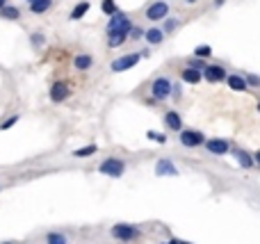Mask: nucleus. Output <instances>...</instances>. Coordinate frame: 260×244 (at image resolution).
Wrapping results in <instances>:
<instances>
[{
  "mask_svg": "<svg viewBox=\"0 0 260 244\" xmlns=\"http://www.w3.org/2000/svg\"><path fill=\"white\" fill-rule=\"evenodd\" d=\"M3 244H14V242H3Z\"/></svg>",
  "mask_w": 260,
  "mask_h": 244,
  "instance_id": "obj_39",
  "label": "nucleus"
},
{
  "mask_svg": "<svg viewBox=\"0 0 260 244\" xmlns=\"http://www.w3.org/2000/svg\"><path fill=\"white\" fill-rule=\"evenodd\" d=\"M18 123V114H12V117H7L3 123H0V130H9L12 126H16Z\"/></svg>",
  "mask_w": 260,
  "mask_h": 244,
  "instance_id": "obj_29",
  "label": "nucleus"
},
{
  "mask_svg": "<svg viewBox=\"0 0 260 244\" xmlns=\"http://www.w3.org/2000/svg\"><path fill=\"white\" fill-rule=\"evenodd\" d=\"M180 244H192V242H185V240H180Z\"/></svg>",
  "mask_w": 260,
  "mask_h": 244,
  "instance_id": "obj_37",
  "label": "nucleus"
},
{
  "mask_svg": "<svg viewBox=\"0 0 260 244\" xmlns=\"http://www.w3.org/2000/svg\"><path fill=\"white\" fill-rule=\"evenodd\" d=\"M0 16L7 18V21H16V18H21V9L12 7V5H5V7L0 9Z\"/></svg>",
  "mask_w": 260,
  "mask_h": 244,
  "instance_id": "obj_20",
  "label": "nucleus"
},
{
  "mask_svg": "<svg viewBox=\"0 0 260 244\" xmlns=\"http://www.w3.org/2000/svg\"><path fill=\"white\" fill-rule=\"evenodd\" d=\"M185 3H187V5H194V3H199V0H185Z\"/></svg>",
  "mask_w": 260,
  "mask_h": 244,
  "instance_id": "obj_35",
  "label": "nucleus"
},
{
  "mask_svg": "<svg viewBox=\"0 0 260 244\" xmlns=\"http://www.w3.org/2000/svg\"><path fill=\"white\" fill-rule=\"evenodd\" d=\"M155 176H178V167L174 164V160L169 158H160L155 162Z\"/></svg>",
  "mask_w": 260,
  "mask_h": 244,
  "instance_id": "obj_12",
  "label": "nucleus"
},
{
  "mask_svg": "<svg viewBox=\"0 0 260 244\" xmlns=\"http://www.w3.org/2000/svg\"><path fill=\"white\" fill-rule=\"evenodd\" d=\"M146 137H148V140H153V142H157V144H167V135H160V132L148 130Z\"/></svg>",
  "mask_w": 260,
  "mask_h": 244,
  "instance_id": "obj_30",
  "label": "nucleus"
},
{
  "mask_svg": "<svg viewBox=\"0 0 260 244\" xmlns=\"http://www.w3.org/2000/svg\"><path fill=\"white\" fill-rule=\"evenodd\" d=\"M0 190H3V187H0Z\"/></svg>",
  "mask_w": 260,
  "mask_h": 244,
  "instance_id": "obj_41",
  "label": "nucleus"
},
{
  "mask_svg": "<svg viewBox=\"0 0 260 244\" xmlns=\"http://www.w3.org/2000/svg\"><path fill=\"white\" fill-rule=\"evenodd\" d=\"M48 96H50V100H53V103H62V100H67L69 96H71V87H69L64 80H57V82H53Z\"/></svg>",
  "mask_w": 260,
  "mask_h": 244,
  "instance_id": "obj_10",
  "label": "nucleus"
},
{
  "mask_svg": "<svg viewBox=\"0 0 260 244\" xmlns=\"http://www.w3.org/2000/svg\"><path fill=\"white\" fill-rule=\"evenodd\" d=\"M46 244H69V237L59 231H50L46 233Z\"/></svg>",
  "mask_w": 260,
  "mask_h": 244,
  "instance_id": "obj_21",
  "label": "nucleus"
},
{
  "mask_svg": "<svg viewBox=\"0 0 260 244\" xmlns=\"http://www.w3.org/2000/svg\"><path fill=\"white\" fill-rule=\"evenodd\" d=\"M165 126H167V130H171V132L183 130V119H180V114L176 112V110H167L165 112Z\"/></svg>",
  "mask_w": 260,
  "mask_h": 244,
  "instance_id": "obj_13",
  "label": "nucleus"
},
{
  "mask_svg": "<svg viewBox=\"0 0 260 244\" xmlns=\"http://www.w3.org/2000/svg\"><path fill=\"white\" fill-rule=\"evenodd\" d=\"M224 3H226V0H215V7H221Z\"/></svg>",
  "mask_w": 260,
  "mask_h": 244,
  "instance_id": "obj_34",
  "label": "nucleus"
},
{
  "mask_svg": "<svg viewBox=\"0 0 260 244\" xmlns=\"http://www.w3.org/2000/svg\"><path fill=\"white\" fill-rule=\"evenodd\" d=\"M194 57H199V59L212 57V48L210 46H197V48H194Z\"/></svg>",
  "mask_w": 260,
  "mask_h": 244,
  "instance_id": "obj_26",
  "label": "nucleus"
},
{
  "mask_svg": "<svg viewBox=\"0 0 260 244\" xmlns=\"http://www.w3.org/2000/svg\"><path fill=\"white\" fill-rule=\"evenodd\" d=\"M50 5H53V0H37V3L30 5V12L32 14H44L46 9H50Z\"/></svg>",
  "mask_w": 260,
  "mask_h": 244,
  "instance_id": "obj_23",
  "label": "nucleus"
},
{
  "mask_svg": "<svg viewBox=\"0 0 260 244\" xmlns=\"http://www.w3.org/2000/svg\"><path fill=\"white\" fill-rule=\"evenodd\" d=\"M231 153H233V158L238 160V164L242 169H256L253 153H249V151H244V149H238V146H233V149H231Z\"/></svg>",
  "mask_w": 260,
  "mask_h": 244,
  "instance_id": "obj_11",
  "label": "nucleus"
},
{
  "mask_svg": "<svg viewBox=\"0 0 260 244\" xmlns=\"http://www.w3.org/2000/svg\"><path fill=\"white\" fill-rule=\"evenodd\" d=\"M185 66H189V68H197V71H203V68L208 66V62H206V59H199V57H189Z\"/></svg>",
  "mask_w": 260,
  "mask_h": 244,
  "instance_id": "obj_27",
  "label": "nucleus"
},
{
  "mask_svg": "<svg viewBox=\"0 0 260 244\" xmlns=\"http://www.w3.org/2000/svg\"><path fill=\"white\" fill-rule=\"evenodd\" d=\"M144 37V30L142 27H135L133 25V30H130V41H137V39H142Z\"/></svg>",
  "mask_w": 260,
  "mask_h": 244,
  "instance_id": "obj_31",
  "label": "nucleus"
},
{
  "mask_svg": "<svg viewBox=\"0 0 260 244\" xmlns=\"http://www.w3.org/2000/svg\"><path fill=\"white\" fill-rule=\"evenodd\" d=\"M30 39H32V44H35V46H41V44H44V39H46V37L41 34V32H37V34H32Z\"/></svg>",
  "mask_w": 260,
  "mask_h": 244,
  "instance_id": "obj_32",
  "label": "nucleus"
},
{
  "mask_svg": "<svg viewBox=\"0 0 260 244\" xmlns=\"http://www.w3.org/2000/svg\"><path fill=\"white\" fill-rule=\"evenodd\" d=\"M244 80H247L249 89H260V76L256 73H244Z\"/></svg>",
  "mask_w": 260,
  "mask_h": 244,
  "instance_id": "obj_28",
  "label": "nucleus"
},
{
  "mask_svg": "<svg viewBox=\"0 0 260 244\" xmlns=\"http://www.w3.org/2000/svg\"><path fill=\"white\" fill-rule=\"evenodd\" d=\"M258 112H260V103H258Z\"/></svg>",
  "mask_w": 260,
  "mask_h": 244,
  "instance_id": "obj_40",
  "label": "nucleus"
},
{
  "mask_svg": "<svg viewBox=\"0 0 260 244\" xmlns=\"http://www.w3.org/2000/svg\"><path fill=\"white\" fill-rule=\"evenodd\" d=\"M5 3H7V0H5Z\"/></svg>",
  "mask_w": 260,
  "mask_h": 244,
  "instance_id": "obj_42",
  "label": "nucleus"
},
{
  "mask_svg": "<svg viewBox=\"0 0 260 244\" xmlns=\"http://www.w3.org/2000/svg\"><path fill=\"white\" fill-rule=\"evenodd\" d=\"M99 171L110 178H121L123 173H126V162H123L121 158H105L103 162L99 164Z\"/></svg>",
  "mask_w": 260,
  "mask_h": 244,
  "instance_id": "obj_4",
  "label": "nucleus"
},
{
  "mask_svg": "<svg viewBox=\"0 0 260 244\" xmlns=\"http://www.w3.org/2000/svg\"><path fill=\"white\" fill-rule=\"evenodd\" d=\"M121 30H133V21H130V16L126 12L114 14V16H110V21H108V34L121 32Z\"/></svg>",
  "mask_w": 260,
  "mask_h": 244,
  "instance_id": "obj_8",
  "label": "nucleus"
},
{
  "mask_svg": "<svg viewBox=\"0 0 260 244\" xmlns=\"http://www.w3.org/2000/svg\"><path fill=\"white\" fill-rule=\"evenodd\" d=\"M101 9H103V14H108V16H114V14H119V7L114 0H103L101 3Z\"/></svg>",
  "mask_w": 260,
  "mask_h": 244,
  "instance_id": "obj_25",
  "label": "nucleus"
},
{
  "mask_svg": "<svg viewBox=\"0 0 260 244\" xmlns=\"http://www.w3.org/2000/svg\"><path fill=\"white\" fill-rule=\"evenodd\" d=\"M130 39V30H121V32H112L108 34V48H119Z\"/></svg>",
  "mask_w": 260,
  "mask_h": 244,
  "instance_id": "obj_18",
  "label": "nucleus"
},
{
  "mask_svg": "<svg viewBox=\"0 0 260 244\" xmlns=\"http://www.w3.org/2000/svg\"><path fill=\"white\" fill-rule=\"evenodd\" d=\"M27 3H30V5H32V3H37V0H27Z\"/></svg>",
  "mask_w": 260,
  "mask_h": 244,
  "instance_id": "obj_38",
  "label": "nucleus"
},
{
  "mask_svg": "<svg viewBox=\"0 0 260 244\" xmlns=\"http://www.w3.org/2000/svg\"><path fill=\"white\" fill-rule=\"evenodd\" d=\"M87 12H89V3H87V0H82V3H78L76 7L71 9V21H80Z\"/></svg>",
  "mask_w": 260,
  "mask_h": 244,
  "instance_id": "obj_19",
  "label": "nucleus"
},
{
  "mask_svg": "<svg viewBox=\"0 0 260 244\" xmlns=\"http://www.w3.org/2000/svg\"><path fill=\"white\" fill-rule=\"evenodd\" d=\"M139 59H142V53H128V55H121V57H117L112 62V71L114 73H123L128 71V68L137 66Z\"/></svg>",
  "mask_w": 260,
  "mask_h": 244,
  "instance_id": "obj_6",
  "label": "nucleus"
},
{
  "mask_svg": "<svg viewBox=\"0 0 260 244\" xmlns=\"http://www.w3.org/2000/svg\"><path fill=\"white\" fill-rule=\"evenodd\" d=\"M165 37H167V34L162 32V27H155V25L148 27V30L144 32V39H146L148 46H160L162 41H165Z\"/></svg>",
  "mask_w": 260,
  "mask_h": 244,
  "instance_id": "obj_15",
  "label": "nucleus"
},
{
  "mask_svg": "<svg viewBox=\"0 0 260 244\" xmlns=\"http://www.w3.org/2000/svg\"><path fill=\"white\" fill-rule=\"evenodd\" d=\"M229 78V71H226L221 64H208L203 68V80H208L210 85H217V82H226Z\"/></svg>",
  "mask_w": 260,
  "mask_h": 244,
  "instance_id": "obj_7",
  "label": "nucleus"
},
{
  "mask_svg": "<svg viewBox=\"0 0 260 244\" xmlns=\"http://www.w3.org/2000/svg\"><path fill=\"white\" fill-rule=\"evenodd\" d=\"M253 160H256V169H260V149L253 153Z\"/></svg>",
  "mask_w": 260,
  "mask_h": 244,
  "instance_id": "obj_33",
  "label": "nucleus"
},
{
  "mask_svg": "<svg viewBox=\"0 0 260 244\" xmlns=\"http://www.w3.org/2000/svg\"><path fill=\"white\" fill-rule=\"evenodd\" d=\"M73 66H76L78 71H89V68L94 66V55H89V53H78L76 57H73Z\"/></svg>",
  "mask_w": 260,
  "mask_h": 244,
  "instance_id": "obj_17",
  "label": "nucleus"
},
{
  "mask_svg": "<svg viewBox=\"0 0 260 244\" xmlns=\"http://www.w3.org/2000/svg\"><path fill=\"white\" fill-rule=\"evenodd\" d=\"M226 85H229V89H233V91H249V85H247V80H244V73H229Z\"/></svg>",
  "mask_w": 260,
  "mask_h": 244,
  "instance_id": "obj_14",
  "label": "nucleus"
},
{
  "mask_svg": "<svg viewBox=\"0 0 260 244\" xmlns=\"http://www.w3.org/2000/svg\"><path fill=\"white\" fill-rule=\"evenodd\" d=\"M178 142L185 149H199V146H206V135L201 130H194V128H183L178 132Z\"/></svg>",
  "mask_w": 260,
  "mask_h": 244,
  "instance_id": "obj_3",
  "label": "nucleus"
},
{
  "mask_svg": "<svg viewBox=\"0 0 260 244\" xmlns=\"http://www.w3.org/2000/svg\"><path fill=\"white\" fill-rule=\"evenodd\" d=\"M5 7V0H0V9H3Z\"/></svg>",
  "mask_w": 260,
  "mask_h": 244,
  "instance_id": "obj_36",
  "label": "nucleus"
},
{
  "mask_svg": "<svg viewBox=\"0 0 260 244\" xmlns=\"http://www.w3.org/2000/svg\"><path fill=\"white\" fill-rule=\"evenodd\" d=\"M174 91V82L167 76H157L155 80L151 82V98L153 100H167Z\"/></svg>",
  "mask_w": 260,
  "mask_h": 244,
  "instance_id": "obj_2",
  "label": "nucleus"
},
{
  "mask_svg": "<svg viewBox=\"0 0 260 244\" xmlns=\"http://www.w3.org/2000/svg\"><path fill=\"white\" fill-rule=\"evenodd\" d=\"M110 235L119 242H135L142 237V228L135 226V224H126V222H119L110 228Z\"/></svg>",
  "mask_w": 260,
  "mask_h": 244,
  "instance_id": "obj_1",
  "label": "nucleus"
},
{
  "mask_svg": "<svg viewBox=\"0 0 260 244\" xmlns=\"http://www.w3.org/2000/svg\"><path fill=\"white\" fill-rule=\"evenodd\" d=\"M180 25V18H165V25H162V32L165 34H171V32H176Z\"/></svg>",
  "mask_w": 260,
  "mask_h": 244,
  "instance_id": "obj_24",
  "label": "nucleus"
},
{
  "mask_svg": "<svg viewBox=\"0 0 260 244\" xmlns=\"http://www.w3.org/2000/svg\"><path fill=\"white\" fill-rule=\"evenodd\" d=\"M96 151H99V146L89 144V146H82V149H76V151H73V155H76V158H91Z\"/></svg>",
  "mask_w": 260,
  "mask_h": 244,
  "instance_id": "obj_22",
  "label": "nucleus"
},
{
  "mask_svg": "<svg viewBox=\"0 0 260 244\" xmlns=\"http://www.w3.org/2000/svg\"><path fill=\"white\" fill-rule=\"evenodd\" d=\"M180 80L187 82V85H199V82L203 80V71H197V68H180Z\"/></svg>",
  "mask_w": 260,
  "mask_h": 244,
  "instance_id": "obj_16",
  "label": "nucleus"
},
{
  "mask_svg": "<svg viewBox=\"0 0 260 244\" xmlns=\"http://www.w3.org/2000/svg\"><path fill=\"white\" fill-rule=\"evenodd\" d=\"M233 144L229 140H221V137H212V140H206V151L212 155H226L231 153Z\"/></svg>",
  "mask_w": 260,
  "mask_h": 244,
  "instance_id": "obj_9",
  "label": "nucleus"
},
{
  "mask_svg": "<svg viewBox=\"0 0 260 244\" xmlns=\"http://www.w3.org/2000/svg\"><path fill=\"white\" fill-rule=\"evenodd\" d=\"M169 9L171 5L167 0H153L146 7L144 16H146V21H165V18H169Z\"/></svg>",
  "mask_w": 260,
  "mask_h": 244,
  "instance_id": "obj_5",
  "label": "nucleus"
}]
</instances>
